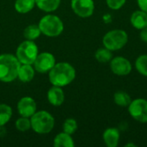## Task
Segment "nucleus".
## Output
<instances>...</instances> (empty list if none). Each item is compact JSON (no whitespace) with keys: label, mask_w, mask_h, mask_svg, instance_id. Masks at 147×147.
<instances>
[{"label":"nucleus","mask_w":147,"mask_h":147,"mask_svg":"<svg viewBox=\"0 0 147 147\" xmlns=\"http://www.w3.org/2000/svg\"><path fill=\"white\" fill-rule=\"evenodd\" d=\"M49 82L54 86L69 85L76 78L75 68L67 62L56 63L48 72Z\"/></svg>","instance_id":"1"},{"label":"nucleus","mask_w":147,"mask_h":147,"mask_svg":"<svg viewBox=\"0 0 147 147\" xmlns=\"http://www.w3.org/2000/svg\"><path fill=\"white\" fill-rule=\"evenodd\" d=\"M56 64V59L53 54L44 52L39 53L34 62V68L39 73H48Z\"/></svg>","instance_id":"8"},{"label":"nucleus","mask_w":147,"mask_h":147,"mask_svg":"<svg viewBox=\"0 0 147 147\" xmlns=\"http://www.w3.org/2000/svg\"><path fill=\"white\" fill-rule=\"evenodd\" d=\"M71 6L73 12L82 18H88L94 13V0H71Z\"/></svg>","instance_id":"9"},{"label":"nucleus","mask_w":147,"mask_h":147,"mask_svg":"<svg viewBox=\"0 0 147 147\" xmlns=\"http://www.w3.org/2000/svg\"><path fill=\"white\" fill-rule=\"evenodd\" d=\"M114 102L116 105L122 108H126L129 106L132 102V99L131 96L126 91L118 90L114 95Z\"/></svg>","instance_id":"19"},{"label":"nucleus","mask_w":147,"mask_h":147,"mask_svg":"<svg viewBox=\"0 0 147 147\" xmlns=\"http://www.w3.org/2000/svg\"><path fill=\"white\" fill-rule=\"evenodd\" d=\"M36 102L30 96H24L17 102V111L21 116L30 118L36 112Z\"/></svg>","instance_id":"11"},{"label":"nucleus","mask_w":147,"mask_h":147,"mask_svg":"<svg viewBox=\"0 0 147 147\" xmlns=\"http://www.w3.org/2000/svg\"><path fill=\"white\" fill-rule=\"evenodd\" d=\"M135 68L140 74L147 77V54L140 55L135 61Z\"/></svg>","instance_id":"23"},{"label":"nucleus","mask_w":147,"mask_h":147,"mask_svg":"<svg viewBox=\"0 0 147 147\" xmlns=\"http://www.w3.org/2000/svg\"><path fill=\"white\" fill-rule=\"evenodd\" d=\"M125 146L126 147H128V146H136V145L135 144H127V145H125Z\"/></svg>","instance_id":"29"},{"label":"nucleus","mask_w":147,"mask_h":147,"mask_svg":"<svg viewBox=\"0 0 147 147\" xmlns=\"http://www.w3.org/2000/svg\"><path fill=\"white\" fill-rule=\"evenodd\" d=\"M78 129V122L73 118L66 119L63 123V132L72 135Z\"/></svg>","instance_id":"24"},{"label":"nucleus","mask_w":147,"mask_h":147,"mask_svg":"<svg viewBox=\"0 0 147 147\" xmlns=\"http://www.w3.org/2000/svg\"><path fill=\"white\" fill-rule=\"evenodd\" d=\"M31 129L38 134H49L54 127L55 120L53 116L46 110L36 111L31 117Z\"/></svg>","instance_id":"3"},{"label":"nucleus","mask_w":147,"mask_h":147,"mask_svg":"<svg viewBox=\"0 0 147 147\" xmlns=\"http://www.w3.org/2000/svg\"><path fill=\"white\" fill-rule=\"evenodd\" d=\"M16 127L20 132H26V131L31 129L30 118L21 116L16 121Z\"/></svg>","instance_id":"25"},{"label":"nucleus","mask_w":147,"mask_h":147,"mask_svg":"<svg viewBox=\"0 0 147 147\" xmlns=\"http://www.w3.org/2000/svg\"><path fill=\"white\" fill-rule=\"evenodd\" d=\"M38 53V47L34 40H26L22 41L17 47L16 56L21 64L33 65Z\"/></svg>","instance_id":"6"},{"label":"nucleus","mask_w":147,"mask_h":147,"mask_svg":"<svg viewBox=\"0 0 147 147\" xmlns=\"http://www.w3.org/2000/svg\"><path fill=\"white\" fill-rule=\"evenodd\" d=\"M47 100L50 104L53 106L58 107L63 104L65 101V93L62 90V87L59 86H54L51 87L47 91Z\"/></svg>","instance_id":"12"},{"label":"nucleus","mask_w":147,"mask_h":147,"mask_svg":"<svg viewBox=\"0 0 147 147\" xmlns=\"http://www.w3.org/2000/svg\"><path fill=\"white\" fill-rule=\"evenodd\" d=\"M126 2L127 0H106L107 5L109 6V8L114 10H118L121 9L125 5Z\"/></svg>","instance_id":"26"},{"label":"nucleus","mask_w":147,"mask_h":147,"mask_svg":"<svg viewBox=\"0 0 147 147\" xmlns=\"http://www.w3.org/2000/svg\"><path fill=\"white\" fill-rule=\"evenodd\" d=\"M131 62L122 56L114 57L110 60V70L117 76H127L132 71Z\"/></svg>","instance_id":"10"},{"label":"nucleus","mask_w":147,"mask_h":147,"mask_svg":"<svg viewBox=\"0 0 147 147\" xmlns=\"http://www.w3.org/2000/svg\"><path fill=\"white\" fill-rule=\"evenodd\" d=\"M41 34L48 37H57L64 30L62 20L55 15H47L43 16L38 24Z\"/></svg>","instance_id":"4"},{"label":"nucleus","mask_w":147,"mask_h":147,"mask_svg":"<svg viewBox=\"0 0 147 147\" xmlns=\"http://www.w3.org/2000/svg\"><path fill=\"white\" fill-rule=\"evenodd\" d=\"M128 41V34L123 29H113L105 34L102 38L103 47L110 51H118L123 48Z\"/></svg>","instance_id":"5"},{"label":"nucleus","mask_w":147,"mask_h":147,"mask_svg":"<svg viewBox=\"0 0 147 147\" xmlns=\"http://www.w3.org/2000/svg\"><path fill=\"white\" fill-rule=\"evenodd\" d=\"M137 3L140 9L147 13V0H137Z\"/></svg>","instance_id":"27"},{"label":"nucleus","mask_w":147,"mask_h":147,"mask_svg":"<svg viewBox=\"0 0 147 147\" xmlns=\"http://www.w3.org/2000/svg\"><path fill=\"white\" fill-rule=\"evenodd\" d=\"M41 32L38 25L31 24L27 26L23 30V36L26 40H34L38 39L40 35Z\"/></svg>","instance_id":"20"},{"label":"nucleus","mask_w":147,"mask_h":147,"mask_svg":"<svg viewBox=\"0 0 147 147\" xmlns=\"http://www.w3.org/2000/svg\"><path fill=\"white\" fill-rule=\"evenodd\" d=\"M34 68L32 66V65H27V64H22L20 65L17 78H19L20 81L23 83H28L33 80L34 78Z\"/></svg>","instance_id":"15"},{"label":"nucleus","mask_w":147,"mask_h":147,"mask_svg":"<svg viewBox=\"0 0 147 147\" xmlns=\"http://www.w3.org/2000/svg\"><path fill=\"white\" fill-rule=\"evenodd\" d=\"M12 117V109L5 103H0V127H3Z\"/></svg>","instance_id":"21"},{"label":"nucleus","mask_w":147,"mask_h":147,"mask_svg":"<svg viewBox=\"0 0 147 147\" xmlns=\"http://www.w3.org/2000/svg\"><path fill=\"white\" fill-rule=\"evenodd\" d=\"M35 5L45 12L55 11L60 4L61 0H34Z\"/></svg>","instance_id":"17"},{"label":"nucleus","mask_w":147,"mask_h":147,"mask_svg":"<svg viewBox=\"0 0 147 147\" xmlns=\"http://www.w3.org/2000/svg\"><path fill=\"white\" fill-rule=\"evenodd\" d=\"M120 132L117 128L109 127L107 128L102 135L103 141L108 147H116L120 141Z\"/></svg>","instance_id":"13"},{"label":"nucleus","mask_w":147,"mask_h":147,"mask_svg":"<svg viewBox=\"0 0 147 147\" xmlns=\"http://www.w3.org/2000/svg\"><path fill=\"white\" fill-rule=\"evenodd\" d=\"M140 39L145 41V42H147V27H146L145 28L141 29V32H140Z\"/></svg>","instance_id":"28"},{"label":"nucleus","mask_w":147,"mask_h":147,"mask_svg":"<svg viewBox=\"0 0 147 147\" xmlns=\"http://www.w3.org/2000/svg\"><path fill=\"white\" fill-rule=\"evenodd\" d=\"M21 63L16 55L10 53L0 54V81L10 83L17 78Z\"/></svg>","instance_id":"2"},{"label":"nucleus","mask_w":147,"mask_h":147,"mask_svg":"<svg viewBox=\"0 0 147 147\" xmlns=\"http://www.w3.org/2000/svg\"><path fill=\"white\" fill-rule=\"evenodd\" d=\"M95 58L99 63H108L113 59V53L106 47L99 48L95 53Z\"/></svg>","instance_id":"22"},{"label":"nucleus","mask_w":147,"mask_h":147,"mask_svg":"<svg viewBox=\"0 0 147 147\" xmlns=\"http://www.w3.org/2000/svg\"><path fill=\"white\" fill-rule=\"evenodd\" d=\"M74 146L75 144L71 135L65 132L57 134L53 140V146L55 147H73Z\"/></svg>","instance_id":"16"},{"label":"nucleus","mask_w":147,"mask_h":147,"mask_svg":"<svg viewBox=\"0 0 147 147\" xmlns=\"http://www.w3.org/2000/svg\"><path fill=\"white\" fill-rule=\"evenodd\" d=\"M127 108L133 119L140 123H147V100L144 98L132 100Z\"/></svg>","instance_id":"7"},{"label":"nucleus","mask_w":147,"mask_h":147,"mask_svg":"<svg viewBox=\"0 0 147 147\" xmlns=\"http://www.w3.org/2000/svg\"><path fill=\"white\" fill-rule=\"evenodd\" d=\"M130 22L132 26L139 30H141L147 27V13L139 9L134 11L130 17Z\"/></svg>","instance_id":"14"},{"label":"nucleus","mask_w":147,"mask_h":147,"mask_svg":"<svg viewBox=\"0 0 147 147\" xmlns=\"http://www.w3.org/2000/svg\"><path fill=\"white\" fill-rule=\"evenodd\" d=\"M35 5L34 0H16L15 9L20 14L30 12Z\"/></svg>","instance_id":"18"}]
</instances>
